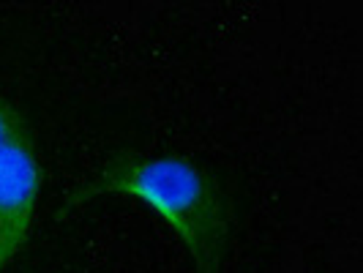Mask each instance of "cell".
I'll return each instance as SVG.
<instances>
[{
	"label": "cell",
	"instance_id": "2",
	"mask_svg": "<svg viewBox=\"0 0 363 273\" xmlns=\"http://www.w3.org/2000/svg\"><path fill=\"white\" fill-rule=\"evenodd\" d=\"M41 167L28 131H17L0 147V273L19 255L36 216Z\"/></svg>",
	"mask_w": 363,
	"mask_h": 273
},
{
	"label": "cell",
	"instance_id": "3",
	"mask_svg": "<svg viewBox=\"0 0 363 273\" xmlns=\"http://www.w3.org/2000/svg\"><path fill=\"white\" fill-rule=\"evenodd\" d=\"M17 131H22V123H19L17 112L9 107L6 99H0V147L6 145Z\"/></svg>",
	"mask_w": 363,
	"mask_h": 273
},
{
	"label": "cell",
	"instance_id": "1",
	"mask_svg": "<svg viewBox=\"0 0 363 273\" xmlns=\"http://www.w3.org/2000/svg\"><path fill=\"white\" fill-rule=\"evenodd\" d=\"M96 194H126L143 200L175 230L194 260L197 273H218L230 240V205L218 181L197 164L164 156H118L101 167L77 200Z\"/></svg>",
	"mask_w": 363,
	"mask_h": 273
}]
</instances>
